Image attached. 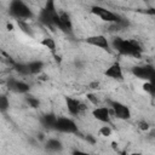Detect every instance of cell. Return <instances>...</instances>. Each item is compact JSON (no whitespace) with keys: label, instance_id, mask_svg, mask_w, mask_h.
<instances>
[{"label":"cell","instance_id":"6da1fadb","mask_svg":"<svg viewBox=\"0 0 155 155\" xmlns=\"http://www.w3.org/2000/svg\"><path fill=\"white\" fill-rule=\"evenodd\" d=\"M111 46L117 53H120L122 56H130V57L140 58L142 52H143V48L140 47V45L137 41L122 39V38H119V36L113 39Z\"/></svg>","mask_w":155,"mask_h":155},{"label":"cell","instance_id":"7a4b0ae2","mask_svg":"<svg viewBox=\"0 0 155 155\" xmlns=\"http://www.w3.org/2000/svg\"><path fill=\"white\" fill-rule=\"evenodd\" d=\"M10 13L18 21L30 19L33 18V12L29 6L23 0H11L10 2Z\"/></svg>","mask_w":155,"mask_h":155},{"label":"cell","instance_id":"3957f363","mask_svg":"<svg viewBox=\"0 0 155 155\" xmlns=\"http://www.w3.org/2000/svg\"><path fill=\"white\" fill-rule=\"evenodd\" d=\"M91 12L94 16L99 17L102 21L108 22V23H119V22L124 21L119 15L111 12L110 10H108V8L103 7V6H92L91 7Z\"/></svg>","mask_w":155,"mask_h":155},{"label":"cell","instance_id":"277c9868","mask_svg":"<svg viewBox=\"0 0 155 155\" xmlns=\"http://www.w3.org/2000/svg\"><path fill=\"white\" fill-rule=\"evenodd\" d=\"M109 108L111 114L120 120H128L131 117V110L127 105L117 101H109Z\"/></svg>","mask_w":155,"mask_h":155},{"label":"cell","instance_id":"5b68a950","mask_svg":"<svg viewBox=\"0 0 155 155\" xmlns=\"http://www.w3.org/2000/svg\"><path fill=\"white\" fill-rule=\"evenodd\" d=\"M131 71L136 78H138L140 80H145V81L155 80V68L150 64L136 65L132 68Z\"/></svg>","mask_w":155,"mask_h":155},{"label":"cell","instance_id":"8992f818","mask_svg":"<svg viewBox=\"0 0 155 155\" xmlns=\"http://www.w3.org/2000/svg\"><path fill=\"white\" fill-rule=\"evenodd\" d=\"M54 130L62 133H76L78 126L74 122V120L69 117H58L54 125Z\"/></svg>","mask_w":155,"mask_h":155},{"label":"cell","instance_id":"52a82bcc","mask_svg":"<svg viewBox=\"0 0 155 155\" xmlns=\"http://www.w3.org/2000/svg\"><path fill=\"white\" fill-rule=\"evenodd\" d=\"M7 87L10 91L16 92V93H27L29 92V85L25 84L22 80L15 79V78H10L7 80Z\"/></svg>","mask_w":155,"mask_h":155},{"label":"cell","instance_id":"ba28073f","mask_svg":"<svg viewBox=\"0 0 155 155\" xmlns=\"http://www.w3.org/2000/svg\"><path fill=\"white\" fill-rule=\"evenodd\" d=\"M110 108L108 107H96L92 110V115L94 116V119H97L98 121L103 122V124H109L110 122Z\"/></svg>","mask_w":155,"mask_h":155},{"label":"cell","instance_id":"9c48e42d","mask_svg":"<svg viewBox=\"0 0 155 155\" xmlns=\"http://www.w3.org/2000/svg\"><path fill=\"white\" fill-rule=\"evenodd\" d=\"M86 42L92 45V46H96V47H99V48H103V50H109L110 47V42L108 41V39L104 36V35H92V36H88L86 39Z\"/></svg>","mask_w":155,"mask_h":155},{"label":"cell","instance_id":"30bf717a","mask_svg":"<svg viewBox=\"0 0 155 155\" xmlns=\"http://www.w3.org/2000/svg\"><path fill=\"white\" fill-rule=\"evenodd\" d=\"M65 104H67L68 111H69L71 115H74V116L79 115V114L85 109V105H84L80 101H78V99H75V98H73V97H67V98H65Z\"/></svg>","mask_w":155,"mask_h":155},{"label":"cell","instance_id":"8fae6325","mask_svg":"<svg viewBox=\"0 0 155 155\" xmlns=\"http://www.w3.org/2000/svg\"><path fill=\"white\" fill-rule=\"evenodd\" d=\"M104 74H105L108 78L114 79V80H122V79H124L122 68H121V65H120L117 62L110 64V65L107 68V70L104 71Z\"/></svg>","mask_w":155,"mask_h":155},{"label":"cell","instance_id":"7c38bea8","mask_svg":"<svg viewBox=\"0 0 155 155\" xmlns=\"http://www.w3.org/2000/svg\"><path fill=\"white\" fill-rule=\"evenodd\" d=\"M59 21H61L59 29L65 31V33H70L71 29H73V23H71V19H70L69 15L65 13V12H59Z\"/></svg>","mask_w":155,"mask_h":155},{"label":"cell","instance_id":"4fadbf2b","mask_svg":"<svg viewBox=\"0 0 155 155\" xmlns=\"http://www.w3.org/2000/svg\"><path fill=\"white\" fill-rule=\"evenodd\" d=\"M57 116L53 115V114H46L41 117V122L42 125L46 127V128H54V125H56V121H57Z\"/></svg>","mask_w":155,"mask_h":155},{"label":"cell","instance_id":"5bb4252c","mask_svg":"<svg viewBox=\"0 0 155 155\" xmlns=\"http://www.w3.org/2000/svg\"><path fill=\"white\" fill-rule=\"evenodd\" d=\"M45 148H46V150H48V151H52V153H56V151H61V150H62V143H61V140L52 138V139H48V140L46 142V145H45Z\"/></svg>","mask_w":155,"mask_h":155},{"label":"cell","instance_id":"9a60e30c","mask_svg":"<svg viewBox=\"0 0 155 155\" xmlns=\"http://www.w3.org/2000/svg\"><path fill=\"white\" fill-rule=\"evenodd\" d=\"M28 67H29L30 74H39L44 68V63L41 61H31L28 63Z\"/></svg>","mask_w":155,"mask_h":155},{"label":"cell","instance_id":"2e32d148","mask_svg":"<svg viewBox=\"0 0 155 155\" xmlns=\"http://www.w3.org/2000/svg\"><path fill=\"white\" fill-rule=\"evenodd\" d=\"M15 69H16V71H17L19 75H23V76H27V75L30 74V70H29L28 64L17 63V64H15Z\"/></svg>","mask_w":155,"mask_h":155},{"label":"cell","instance_id":"e0dca14e","mask_svg":"<svg viewBox=\"0 0 155 155\" xmlns=\"http://www.w3.org/2000/svg\"><path fill=\"white\" fill-rule=\"evenodd\" d=\"M41 45L45 46L46 48H48L51 52L54 53V51H56V41L52 38H45V39H42Z\"/></svg>","mask_w":155,"mask_h":155},{"label":"cell","instance_id":"ac0fdd59","mask_svg":"<svg viewBox=\"0 0 155 155\" xmlns=\"http://www.w3.org/2000/svg\"><path fill=\"white\" fill-rule=\"evenodd\" d=\"M143 90L145 92H148L151 96H155V80H150V81H145L143 85Z\"/></svg>","mask_w":155,"mask_h":155},{"label":"cell","instance_id":"d6986e66","mask_svg":"<svg viewBox=\"0 0 155 155\" xmlns=\"http://www.w3.org/2000/svg\"><path fill=\"white\" fill-rule=\"evenodd\" d=\"M8 107H10V101H8V98L2 94V96L0 97V110H1V113H5V111L8 109Z\"/></svg>","mask_w":155,"mask_h":155},{"label":"cell","instance_id":"ffe728a7","mask_svg":"<svg viewBox=\"0 0 155 155\" xmlns=\"http://www.w3.org/2000/svg\"><path fill=\"white\" fill-rule=\"evenodd\" d=\"M25 101H27V103L29 104V107H31V108H38V107L40 105V101H39L38 98L33 97V96L25 97Z\"/></svg>","mask_w":155,"mask_h":155},{"label":"cell","instance_id":"44dd1931","mask_svg":"<svg viewBox=\"0 0 155 155\" xmlns=\"http://www.w3.org/2000/svg\"><path fill=\"white\" fill-rule=\"evenodd\" d=\"M99 133H101V136H105V137H108V136H110L111 134V128L109 127V126H102L101 128H99Z\"/></svg>","mask_w":155,"mask_h":155},{"label":"cell","instance_id":"7402d4cb","mask_svg":"<svg viewBox=\"0 0 155 155\" xmlns=\"http://www.w3.org/2000/svg\"><path fill=\"white\" fill-rule=\"evenodd\" d=\"M138 126H139V128L143 130V131H147V130L149 128V125H148V122H145V121H140V122L138 124Z\"/></svg>","mask_w":155,"mask_h":155},{"label":"cell","instance_id":"603a6c76","mask_svg":"<svg viewBox=\"0 0 155 155\" xmlns=\"http://www.w3.org/2000/svg\"><path fill=\"white\" fill-rule=\"evenodd\" d=\"M87 98H88V99H90V101H91L93 104H97V103H98L97 97H96L94 94H92V93H88V94H87Z\"/></svg>","mask_w":155,"mask_h":155},{"label":"cell","instance_id":"cb8c5ba5","mask_svg":"<svg viewBox=\"0 0 155 155\" xmlns=\"http://www.w3.org/2000/svg\"><path fill=\"white\" fill-rule=\"evenodd\" d=\"M147 13H149V15H151V16H155V7L148 8V10H147Z\"/></svg>","mask_w":155,"mask_h":155},{"label":"cell","instance_id":"d4e9b609","mask_svg":"<svg viewBox=\"0 0 155 155\" xmlns=\"http://www.w3.org/2000/svg\"><path fill=\"white\" fill-rule=\"evenodd\" d=\"M86 139L88 140V142H91V143H94V138L91 136V134H87V137H86Z\"/></svg>","mask_w":155,"mask_h":155},{"label":"cell","instance_id":"484cf974","mask_svg":"<svg viewBox=\"0 0 155 155\" xmlns=\"http://www.w3.org/2000/svg\"><path fill=\"white\" fill-rule=\"evenodd\" d=\"M90 87H91V88H98V82H92V84L90 85Z\"/></svg>","mask_w":155,"mask_h":155}]
</instances>
